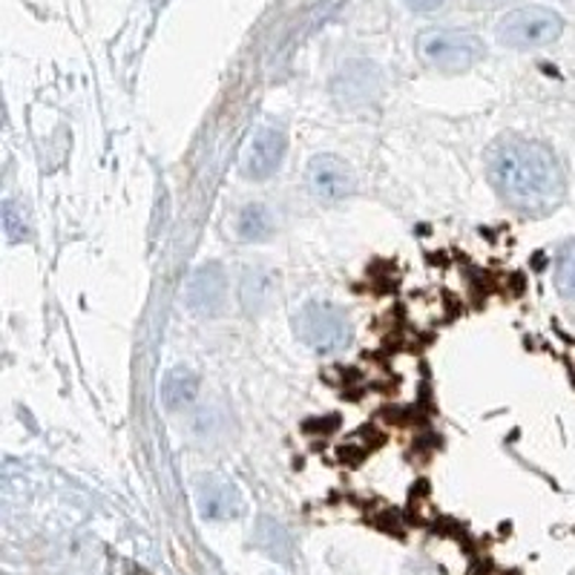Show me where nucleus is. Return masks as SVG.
Wrapping results in <instances>:
<instances>
[{
	"label": "nucleus",
	"instance_id": "1",
	"mask_svg": "<svg viewBox=\"0 0 575 575\" xmlns=\"http://www.w3.org/2000/svg\"><path fill=\"white\" fill-rule=\"evenodd\" d=\"M486 179L501 199L527 216H547L564 202L567 179L559 156L521 136L495 138L486 150Z\"/></svg>",
	"mask_w": 575,
	"mask_h": 575
},
{
	"label": "nucleus",
	"instance_id": "12",
	"mask_svg": "<svg viewBox=\"0 0 575 575\" xmlns=\"http://www.w3.org/2000/svg\"><path fill=\"white\" fill-rule=\"evenodd\" d=\"M409 7L414 9V12H432V9H437L444 0H406Z\"/></svg>",
	"mask_w": 575,
	"mask_h": 575
},
{
	"label": "nucleus",
	"instance_id": "2",
	"mask_svg": "<svg viewBox=\"0 0 575 575\" xmlns=\"http://www.w3.org/2000/svg\"><path fill=\"white\" fill-rule=\"evenodd\" d=\"M294 334L306 348L317 354L340 352L348 337H352V325L348 317L331 302H306L294 317Z\"/></svg>",
	"mask_w": 575,
	"mask_h": 575
},
{
	"label": "nucleus",
	"instance_id": "5",
	"mask_svg": "<svg viewBox=\"0 0 575 575\" xmlns=\"http://www.w3.org/2000/svg\"><path fill=\"white\" fill-rule=\"evenodd\" d=\"M285 156H288V138L274 124H260L256 130L248 136L242 159H239V173L251 182H265L283 168Z\"/></svg>",
	"mask_w": 575,
	"mask_h": 575
},
{
	"label": "nucleus",
	"instance_id": "3",
	"mask_svg": "<svg viewBox=\"0 0 575 575\" xmlns=\"http://www.w3.org/2000/svg\"><path fill=\"white\" fill-rule=\"evenodd\" d=\"M564 32V21L559 12H552L547 7H524L515 9L501 21L498 26V41L509 49H541L550 46L552 41L561 38Z\"/></svg>",
	"mask_w": 575,
	"mask_h": 575
},
{
	"label": "nucleus",
	"instance_id": "7",
	"mask_svg": "<svg viewBox=\"0 0 575 575\" xmlns=\"http://www.w3.org/2000/svg\"><path fill=\"white\" fill-rule=\"evenodd\" d=\"M306 182H308V191L314 193L320 202H325V205L348 199L354 191L352 168H348L340 156H329V153H320L308 161Z\"/></svg>",
	"mask_w": 575,
	"mask_h": 575
},
{
	"label": "nucleus",
	"instance_id": "10",
	"mask_svg": "<svg viewBox=\"0 0 575 575\" xmlns=\"http://www.w3.org/2000/svg\"><path fill=\"white\" fill-rule=\"evenodd\" d=\"M274 233V216L268 214L265 205H248L237 216V237L242 242H260Z\"/></svg>",
	"mask_w": 575,
	"mask_h": 575
},
{
	"label": "nucleus",
	"instance_id": "11",
	"mask_svg": "<svg viewBox=\"0 0 575 575\" xmlns=\"http://www.w3.org/2000/svg\"><path fill=\"white\" fill-rule=\"evenodd\" d=\"M555 288L564 299L575 302V239L561 248L555 260Z\"/></svg>",
	"mask_w": 575,
	"mask_h": 575
},
{
	"label": "nucleus",
	"instance_id": "8",
	"mask_svg": "<svg viewBox=\"0 0 575 575\" xmlns=\"http://www.w3.org/2000/svg\"><path fill=\"white\" fill-rule=\"evenodd\" d=\"M196 506L207 521H228L239 513V490L219 475H202L196 481Z\"/></svg>",
	"mask_w": 575,
	"mask_h": 575
},
{
	"label": "nucleus",
	"instance_id": "6",
	"mask_svg": "<svg viewBox=\"0 0 575 575\" xmlns=\"http://www.w3.org/2000/svg\"><path fill=\"white\" fill-rule=\"evenodd\" d=\"M184 299L196 317H214L225 308L228 299V274L219 262H202L199 268L193 271L184 288Z\"/></svg>",
	"mask_w": 575,
	"mask_h": 575
},
{
	"label": "nucleus",
	"instance_id": "9",
	"mask_svg": "<svg viewBox=\"0 0 575 575\" xmlns=\"http://www.w3.org/2000/svg\"><path fill=\"white\" fill-rule=\"evenodd\" d=\"M196 391H199V377L187 368H173L161 383V403L170 412H179V409L191 406L196 400Z\"/></svg>",
	"mask_w": 575,
	"mask_h": 575
},
{
	"label": "nucleus",
	"instance_id": "4",
	"mask_svg": "<svg viewBox=\"0 0 575 575\" xmlns=\"http://www.w3.org/2000/svg\"><path fill=\"white\" fill-rule=\"evenodd\" d=\"M417 53L440 72H467L483 58V41L463 30H432L417 38Z\"/></svg>",
	"mask_w": 575,
	"mask_h": 575
}]
</instances>
